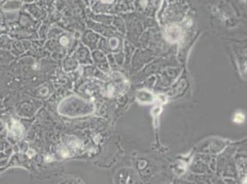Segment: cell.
<instances>
[{
	"label": "cell",
	"instance_id": "6da1fadb",
	"mask_svg": "<svg viewBox=\"0 0 247 184\" xmlns=\"http://www.w3.org/2000/svg\"><path fill=\"white\" fill-rule=\"evenodd\" d=\"M244 114L241 113H237L235 114V116H234V122L235 123H241L244 122Z\"/></svg>",
	"mask_w": 247,
	"mask_h": 184
},
{
	"label": "cell",
	"instance_id": "7a4b0ae2",
	"mask_svg": "<svg viewBox=\"0 0 247 184\" xmlns=\"http://www.w3.org/2000/svg\"><path fill=\"white\" fill-rule=\"evenodd\" d=\"M67 42H68V41H67V39H66V37H63V38L61 39V43L63 44V45H66Z\"/></svg>",
	"mask_w": 247,
	"mask_h": 184
},
{
	"label": "cell",
	"instance_id": "3957f363",
	"mask_svg": "<svg viewBox=\"0 0 247 184\" xmlns=\"http://www.w3.org/2000/svg\"><path fill=\"white\" fill-rule=\"evenodd\" d=\"M102 1L105 3H110V2H112V0H102Z\"/></svg>",
	"mask_w": 247,
	"mask_h": 184
}]
</instances>
